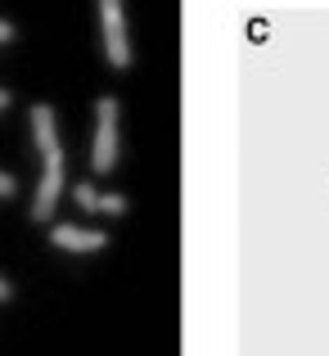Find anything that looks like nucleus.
Returning <instances> with one entry per match:
<instances>
[{"label": "nucleus", "mask_w": 329, "mask_h": 356, "mask_svg": "<svg viewBox=\"0 0 329 356\" xmlns=\"http://www.w3.org/2000/svg\"><path fill=\"white\" fill-rule=\"evenodd\" d=\"M32 140H36V154H41V176H36V194H32V221H50L63 190H68V154H63L59 118H54L50 104H32Z\"/></svg>", "instance_id": "nucleus-1"}, {"label": "nucleus", "mask_w": 329, "mask_h": 356, "mask_svg": "<svg viewBox=\"0 0 329 356\" xmlns=\"http://www.w3.org/2000/svg\"><path fill=\"white\" fill-rule=\"evenodd\" d=\"M118 113H122V104L113 95L95 99V140H90V172H95V176H109L113 167H118V158H122Z\"/></svg>", "instance_id": "nucleus-2"}, {"label": "nucleus", "mask_w": 329, "mask_h": 356, "mask_svg": "<svg viewBox=\"0 0 329 356\" xmlns=\"http://www.w3.org/2000/svg\"><path fill=\"white\" fill-rule=\"evenodd\" d=\"M99 5V45H104V59L109 68L127 72L131 68V36H127V9H122V0H95Z\"/></svg>", "instance_id": "nucleus-3"}, {"label": "nucleus", "mask_w": 329, "mask_h": 356, "mask_svg": "<svg viewBox=\"0 0 329 356\" xmlns=\"http://www.w3.org/2000/svg\"><path fill=\"white\" fill-rule=\"evenodd\" d=\"M50 243L59 252H99L109 243V235L90 230V226H77V221H59V226H50Z\"/></svg>", "instance_id": "nucleus-4"}, {"label": "nucleus", "mask_w": 329, "mask_h": 356, "mask_svg": "<svg viewBox=\"0 0 329 356\" xmlns=\"http://www.w3.org/2000/svg\"><path fill=\"white\" fill-rule=\"evenodd\" d=\"M72 203H77L81 212H99V190H95V181H77V185H72Z\"/></svg>", "instance_id": "nucleus-5"}, {"label": "nucleus", "mask_w": 329, "mask_h": 356, "mask_svg": "<svg viewBox=\"0 0 329 356\" xmlns=\"http://www.w3.org/2000/svg\"><path fill=\"white\" fill-rule=\"evenodd\" d=\"M99 212H104V217H127L131 199L127 194H99Z\"/></svg>", "instance_id": "nucleus-6"}, {"label": "nucleus", "mask_w": 329, "mask_h": 356, "mask_svg": "<svg viewBox=\"0 0 329 356\" xmlns=\"http://www.w3.org/2000/svg\"><path fill=\"white\" fill-rule=\"evenodd\" d=\"M14 194H18V181L9 172H0V199H14Z\"/></svg>", "instance_id": "nucleus-7"}, {"label": "nucleus", "mask_w": 329, "mask_h": 356, "mask_svg": "<svg viewBox=\"0 0 329 356\" xmlns=\"http://www.w3.org/2000/svg\"><path fill=\"white\" fill-rule=\"evenodd\" d=\"M9 41H18V27L9 18H0V45H9Z\"/></svg>", "instance_id": "nucleus-8"}, {"label": "nucleus", "mask_w": 329, "mask_h": 356, "mask_svg": "<svg viewBox=\"0 0 329 356\" xmlns=\"http://www.w3.org/2000/svg\"><path fill=\"white\" fill-rule=\"evenodd\" d=\"M0 302H14V284L9 280H0Z\"/></svg>", "instance_id": "nucleus-9"}, {"label": "nucleus", "mask_w": 329, "mask_h": 356, "mask_svg": "<svg viewBox=\"0 0 329 356\" xmlns=\"http://www.w3.org/2000/svg\"><path fill=\"white\" fill-rule=\"evenodd\" d=\"M9 99H14V95H9V90L0 86V113H5V108H9Z\"/></svg>", "instance_id": "nucleus-10"}]
</instances>
